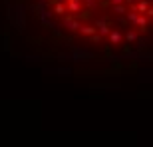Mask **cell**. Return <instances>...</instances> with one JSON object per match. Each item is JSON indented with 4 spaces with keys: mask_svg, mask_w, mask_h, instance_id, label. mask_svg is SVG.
Wrapping results in <instances>:
<instances>
[{
    "mask_svg": "<svg viewBox=\"0 0 153 147\" xmlns=\"http://www.w3.org/2000/svg\"><path fill=\"white\" fill-rule=\"evenodd\" d=\"M153 0H0L18 56L82 74H119L151 54Z\"/></svg>",
    "mask_w": 153,
    "mask_h": 147,
    "instance_id": "obj_1",
    "label": "cell"
}]
</instances>
